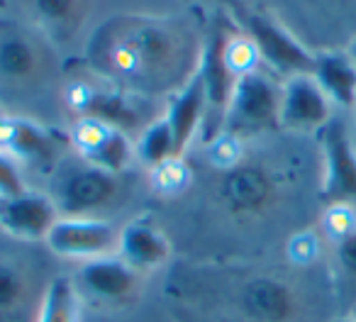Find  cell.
Wrapping results in <instances>:
<instances>
[{
	"label": "cell",
	"instance_id": "6da1fadb",
	"mask_svg": "<svg viewBox=\"0 0 356 322\" xmlns=\"http://www.w3.org/2000/svg\"><path fill=\"white\" fill-rule=\"evenodd\" d=\"M118 193V176L108 174L79 156L59 164L54 181H51L49 198L66 218H93L90 213L105 208Z\"/></svg>",
	"mask_w": 356,
	"mask_h": 322
},
{
	"label": "cell",
	"instance_id": "7a4b0ae2",
	"mask_svg": "<svg viewBox=\"0 0 356 322\" xmlns=\"http://www.w3.org/2000/svg\"><path fill=\"white\" fill-rule=\"evenodd\" d=\"M281 86L264 71L237 76L222 127L229 134H257L278 124Z\"/></svg>",
	"mask_w": 356,
	"mask_h": 322
},
{
	"label": "cell",
	"instance_id": "3957f363",
	"mask_svg": "<svg viewBox=\"0 0 356 322\" xmlns=\"http://www.w3.org/2000/svg\"><path fill=\"white\" fill-rule=\"evenodd\" d=\"M118 237L120 230L103 218H66L61 215L44 242L56 257L90 261V259L118 254Z\"/></svg>",
	"mask_w": 356,
	"mask_h": 322
},
{
	"label": "cell",
	"instance_id": "277c9868",
	"mask_svg": "<svg viewBox=\"0 0 356 322\" xmlns=\"http://www.w3.org/2000/svg\"><path fill=\"white\" fill-rule=\"evenodd\" d=\"M325 152V181L322 198L332 205H346L356 200V144L341 120L332 118L320 129Z\"/></svg>",
	"mask_w": 356,
	"mask_h": 322
},
{
	"label": "cell",
	"instance_id": "5b68a950",
	"mask_svg": "<svg viewBox=\"0 0 356 322\" xmlns=\"http://www.w3.org/2000/svg\"><path fill=\"white\" fill-rule=\"evenodd\" d=\"M176 40L159 27L139 25L134 32H124L108 51V59L118 74H127V79H134V74H147L159 71L166 61L176 59Z\"/></svg>",
	"mask_w": 356,
	"mask_h": 322
},
{
	"label": "cell",
	"instance_id": "8992f818",
	"mask_svg": "<svg viewBox=\"0 0 356 322\" xmlns=\"http://www.w3.org/2000/svg\"><path fill=\"white\" fill-rule=\"evenodd\" d=\"M332 120V100L312 74L286 79L281 86L278 124L291 132H320Z\"/></svg>",
	"mask_w": 356,
	"mask_h": 322
},
{
	"label": "cell",
	"instance_id": "52a82bcc",
	"mask_svg": "<svg viewBox=\"0 0 356 322\" xmlns=\"http://www.w3.org/2000/svg\"><path fill=\"white\" fill-rule=\"evenodd\" d=\"M247 27H249V40L254 42L261 61H266L273 71L288 76V79L300 74H312L315 56L296 37L288 35L281 25H276L268 17L249 15Z\"/></svg>",
	"mask_w": 356,
	"mask_h": 322
},
{
	"label": "cell",
	"instance_id": "ba28073f",
	"mask_svg": "<svg viewBox=\"0 0 356 322\" xmlns=\"http://www.w3.org/2000/svg\"><path fill=\"white\" fill-rule=\"evenodd\" d=\"M61 218L49 193H27L0 200V232L22 242H44Z\"/></svg>",
	"mask_w": 356,
	"mask_h": 322
},
{
	"label": "cell",
	"instance_id": "9c48e42d",
	"mask_svg": "<svg viewBox=\"0 0 356 322\" xmlns=\"http://www.w3.org/2000/svg\"><path fill=\"white\" fill-rule=\"evenodd\" d=\"M139 278H142V273L134 271L129 264H124L118 254H108V257H98L81 264L74 281L81 293L95 298V300L120 303L137 293Z\"/></svg>",
	"mask_w": 356,
	"mask_h": 322
},
{
	"label": "cell",
	"instance_id": "30bf717a",
	"mask_svg": "<svg viewBox=\"0 0 356 322\" xmlns=\"http://www.w3.org/2000/svg\"><path fill=\"white\" fill-rule=\"evenodd\" d=\"M225 45H227V37L220 32L213 35V40L208 42L198 61V71L205 86V122H208L213 137L222 127L229 95H232L234 81H237L234 71L229 69L227 59H225Z\"/></svg>",
	"mask_w": 356,
	"mask_h": 322
},
{
	"label": "cell",
	"instance_id": "8fae6325",
	"mask_svg": "<svg viewBox=\"0 0 356 322\" xmlns=\"http://www.w3.org/2000/svg\"><path fill=\"white\" fill-rule=\"evenodd\" d=\"M118 257L139 273L161 268L171 257L168 237L149 220H132L120 227Z\"/></svg>",
	"mask_w": 356,
	"mask_h": 322
},
{
	"label": "cell",
	"instance_id": "7c38bea8",
	"mask_svg": "<svg viewBox=\"0 0 356 322\" xmlns=\"http://www.w3.org/2000/svg\"><path fill=\"white\" fill-rule=\"evenodd\" d=\"M166 118L173 129L176 159H178L186 152V147L193 142L200 124L205 122V86H203V76H200L198 66H195L193 74L188 76L184 88L171 98V103H168V108H166Z\"/></svg>",
	"mask_w": 356,
	"mask_h": 322
},
{
	"label": "cell",
	"instance_id": "4fadbf2b",
	"mask_svg": "<svg viewBox=\"0 0 356 322\" xmlns=\"http://www.w3.org/2000/svg\"><path fill=\"white\" fill-rule=\"evenodd\" d=\"M312 76L332 100V105L341 108H354L356 103V66L349 54H320L315 56V69Z\"/></svg>",
	"mask_w": 356,
	"mask_h": 322
},
{
	"label": "cell",
	"instance_id": "5bb4252c",
	"mask_svg": "<svg viewBox=\"0 0 356 322\" xmlns=\"http://www.w3.org/2000/svg\"><path fill=\"white\" fill-rule=\"evenodd\" d=\"M0 149L15 159H49L54 154V137L32 120L6 115Z\"/></svg>",
	"mask_w": 356,
	"mask_h": 322
},
{
	"label": "cell",
	"instance_id": "9a60e30c",
	"mask_svg": "<svg viewBox=\"0 0 356 322\" xmlns=\"http://www.w3.org/2000/svg\"><path fill=\"white\" fill-rule=\"evenodd\" d=\"M81 291L71 276H54L42 293L35 322H79Z\"/></svg>",
	"mask_w": 356,
	"mask_h": 322
},
{
	"label": "cell",
	"instance_id": "2e32d148",
	"mask_svg": "<svg viewBox=\"0 0 356 322\" xmlns=\"http://www.w3.org/2000/svg\"><path fill=\"white\" fill-rule=\"evenodd\" d=\"M134 156H137L134 154V142L129 139V134L122 127H115V124H110L108 132L98 139L95 147H90L86 154H81V159H86L88 164L98 166V169L115 176L122 174L132 164Z\"/></svg>",
	"mask_w": 356,
	"mask_h": 322
},
{
	"label": "cell",
	"instance_id": "e0dca14e",
	"mask_svg": "<svg viewBox=\"0 0 356 322\" xmlns=\"http://www.w3.org/2000/svg\"><path fill=\"white\" fill-rule=\"evenodd\" d=\"M134 154L149 169H156V166L176 159V139H173V129L166 113L142 129L139 139L134 142Z\"/></svg>",
	"mask_w": 356,
	"mask_h": 322
},
{
	"label": "cell",
	"instance_id": "ac0fdd59",
	"mask_svg": "<svg viewBox=\"0 0 356 322\" xmlns=\"http://www.w3.org/2000/svg\"><path fill=\"white\" fill-rule=\"evenodd\" d=\"M40 69V51L27 37L8 35L0 40V76L10 81H27Z\"/></svg>",
	"mask_w": 356,
	"mask_h": 322
},
{
	"label": "cell",
	"instance_id": "d6986e66",
	"mask_svg": "<svg viewBox=\"0 0 356 322\" xmlns=\"http://www.w3.org/2000/svg\"><path fill=\"white\" fill-rule=\"evenodd\" d=\"M225 59H227V66L234 71V76H242L247 74V71H257V64L261 61V56H259L257 47H254V42L244 40V37H239V40H227V45H225Z\"/></svg>",
	"mask_w": 356,
	"mask_h": 322
},
{
	"label": "cell",
	"instance_id": "ffe728a7",
	"mask_svg": "<svg viewBox=\"0 0 356 322\" xmlns=\"http://www.w3.org/2000/svg\"><path fill=\"white\" fill-rule=\"evenodd\" d=\"M27 193V184L22 179V171L17 159L0 149V200L15 198V195Z\"/></svg>",
	"mask_w": 356,
	"mask_h": 322
},
{
	"label": "cell",
	"instance_id": "44dd1931",
	"mask_svg": "<svg viewBox=\"0 0 356 322\" xmlns=\"http://www.w3.org/2000/svg\"><path fill=\"white\" fill-rule=\"evenodd\" d=\"M25 293V276L13 264H0V310H13Z\"/></svg>",
	"mask_w": 356,
	"mask_h": 322
},
{
	"label": "cell",
	"instance_id": "7402d4cb",
	"mask_svg": "<svg viewBox=\"0 0 356 322\" xmlns=\"http://www.w3.org/2000/svg\"><path fill=\"white\" fill-rule=\"evenodd\" d=\"M35 6H37V13H40L44 20L64 22L74 15L76 0H35Z\"/></svg>",
	"mask_w": 356,
	"mask_h": 322
},
{
	"label": "cell",
	"instance_id": "603a6c76",
	"mask_svg": "<svg viewBox=\"0 0 356 322\" xmlns=\"http://www.w3.org/2000/svg\"><path fill=\"white\" fill-rule=\"evenodd\" d=\"M346 54H349V59L354 61V66H356V40L351 42V47H349V51H346Z\"/></svg>",
	"mask_w": 356,
	"mask_h": 322
},
{
	"label": "cell",
	"instance_id": "cb8c5ba5",
	"mask_svg": "<svg viewBox=\"0 0 356 322\" xmlns=\"http://www.w3.org/2000/svg\"><path fill=\"white\" fill-rule=\"evenodd\" d=\"M349 320H351V322H356V305L351 307V312H349Z\"/></svg>",
	"mask_w": 356,
	"mask_h": 322
},
{
	"label": "cell",
	"instance_id": "d4e9b609",
	"mask_svg": "<svg viewBox=\"0 0 356 322\" xmlns=\"http://www.w3.org/2000/svg\"><path fill=\"white\" fill-rule=\"evenodd\" d=\"M3 124H6V115H0V134H3Z\"/></svg>",
	"mask_w": 356,
	"mask_h": 322
},
{
	"label": "cell",
	"instance_id": "484cf974",
	"mask_svg": "<svg viewBox=\"0 0 356 322\" xmlns=\"http://www.w3.org/2000/svg\"><path fill=\"white\" fill-rule=\"evenodd\" d=\"M351 115H354V124H356V103H354V108H351Z\"/></svg>",
	"mask_w": 356,
	"mask_h": 322
},
{
	"label": "cell",
	"instance_id": "4316f807",
	"mask_svg": "<svg viewBox=\"0 0 356 322\" xmlns=\"http://www.w3.org/2000/svg\"><path fill=\"white\" fill-rule=\"evenodd\" d=\"M334 322H351L349 317H341V320H334Z\"/></svg>",
	"mask_w": 356,
	"mask_h": 322
}]
</instances>
